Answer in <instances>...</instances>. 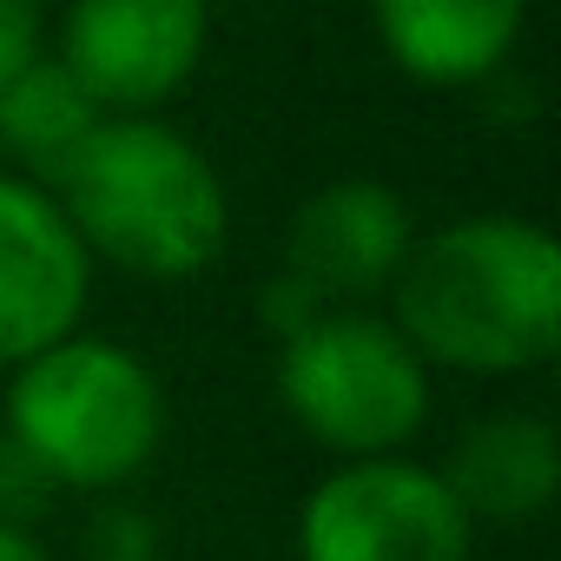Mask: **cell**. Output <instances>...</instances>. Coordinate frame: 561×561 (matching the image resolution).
<instances>
[{"instance_id":"6da1fadb","label":"cell","mask_w":561,"mask_h":561,"mask_svg":"<svg viewBox=\"0 0 561 561\" xmlns=\"http://www.w3.org/2000/svg\"><path fill=\"white\" fill-rule=\"evenodd\" d=\"M390 298V324L423 364L515 377L561 344V244L535 218H456L410 244Z\"/></svg>"},{"instance_id":"7a4b0ae2","label":"cell","mask_w":561,"mask_h":561,"mask_svg":"<svg viewBox=\"0 0 561 561\" xmlns=\"http://www.w3.org/2000/svg\"><path fill=\"white\" fill-rule=\"evenodd\" d=\"M47 192L60 198L87 257H106L152 285L211 271L231 238V198L218 165L185 133L146 113L100 119Z\"/></svg>"},{"instance_id":"3957f363","label":"cell","mask_w":561,"mask_h":561,"mask_svg":"<svg viewBox=\"0 0 561 561\" xmlns=\"http://www.w3.org/2000/svg\"><path fill=\"white\" fill-rule=\"evenodd\" d=\"M165 436L159 377L106 337H60L8 383V443L54 489H119Z\"/></svg>"},{"instance_id":"277c9868","label":"cell","mask_w":561,"mask_h":561,"mask_svg":"<svg viewBox=\"0 0 561 561\" xmlns=\"http://www.w3.org/2000/svg\"><path fill=\"white\" fill-rule=\"evenodd\" d=\"M277 403L344 462L397 456L430 416V364L390 318L318 311L291 337H277Z\"/></svg>"},{"instance_id":"5b68a950","label":"cell","mask_w":561,"mask_h":561,"mask_svg":"<svg viewBox=\"0 0 561 561\" xmlns=\"http://www.w3.org/2000/svg\"><path fill=\"white\" fill-rule=\"evenodd\" d=\"M469 535L443 469L410 456L337 462L298 508V561H469Z\"/></svg>"},{"instance_id":"8992f818","label":"cell","mask_w":561,"mask_h":561,"mask_svg":"<svg viewBox=\"0 0 561 561\" xmlns=\"http://www.w3.org/2000/svg\"><path fill=\"white\" fill-rule=\"evenodd\" d=\"M211 0H67L54 67L106 113L152 119L205 60Z\"/></svg>"},{"instance_id":"52a82bcc","label":"cell","mask_w":561,"mask_h":561,"mask_svg":"<svg viewBox=\"0 0 561 561\" xmlns=\"http://www.w3.org/2000/svg\"><path fill=\"white\" fill-rule=\"evenodd\" d=\"M93 257L73 238L60 198L21 172H0V370L54 351L80 331Z\"/></svg>"},{"instance_id":"ba28073f","label":"cell","mask_w":561,"mask_h":561,"mask_svg":"<svg viewBox=\"0 0 561 561\" xmlns=\"http://www.w3.org/2000/svg\"><path fill=\"white\" fill-rule=\"evenodd\" d=\"M410 244V205L383 179H337L298 205L285 238V277L305 285L324 311H357L364 298L397 285Z\"/></svg>"},{"instance_id":"9c48e42d","label":"cell","mask_w":561,"mask_h":561,"mask_svg":"<svg viewBox=\"0 0 561 561\" xmlns=\"http://www.w3.org/2000/svg\"><path fill=\"white\" fill-rule=\"evenodd\" d=\"M528 21V0H370V27L390 67L416 87L489 80Z\"/></svg>"},{"instance_id":"30bf717a","label":"cell","mask_w":561,"mask_h":561,"mask_svg":"<svg viewBox=\"0 0 561 561\" xmlns=\"http://www.w3.org/2000/svg\"><path fill=\"white\" fill-rule=\"evenodd\" d=\"M443 482L469 522H535L561 489V443L541 416L495 410L462 430Z\"/></svg>"},{"instance_id":"8fae6325","label":"cell","mask_w":561,"mask_h":561,"mask_svg":"<svg viewBox=\"0 0 561 561\" xmlns=\"http://www.w3.org/2000/svg\"><path fill=\"white\" fill-rule=\"evenodd\" d=\"M106 113L41 54L14 87H0V146H8L21 165H34L47 185H54V172L80 152V139L100 126Z\"/></svg>"},{"instance_id":"7c38bea8","label":"cell","mask_w":561,"mask_h":561,"mask_svg":"<svg viewBox=\"0 0 561 561\" xmlns=\"http://www.w3.org/2000/svg\"><path fill=\"white\" fill-rule=\"evenodd\" d=\"M54 495V482L0 436V528H27V515H41Z\"/></svg>"},{"instance_id":"4fadbf2b","label":"cell","mask_w":561,"mask_h":561,"mask_svg":"<svg viewBox=\"0 0 561 561\" xmlns=\"http://www.w3.org/2000/svg\"><path fill=\"white\" fill-rule=\"evenodd\" d=\"M41 41H47L41 0H0V87H14L41 60Z\"/></svg>"},{"instance_id":"5bb4252c","label":"cell","mask_w":561,"mask_h":561,"mask_svg":"<svg viewBox=\"0 0 561 561\" xmlns=\"http://www.w3.org/2000/svg\"><path fill=\"white\" fill-rule=\"evenodd\" d=\"M87 548H93V561H152L159 535L139 508H100L87 528Z\"/></svg>"},{"instance_id":"9a60e30c","label":"cell","mask_w":561,"mask_h":561,"mask_svg":"<svg viewBox=\"0 0 561 561\" xmlns=\"http://www.w3.org/2000/svg\"><path fill=\"white\" fill-rule=\"evenodd\" d=\"M0 561H47L27 528H0Z\"/></svg>"}]
</instances>
